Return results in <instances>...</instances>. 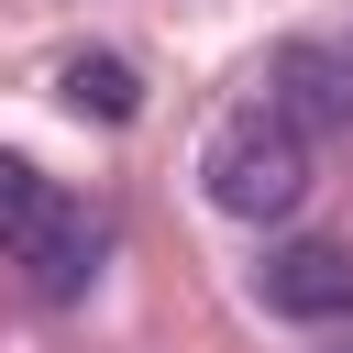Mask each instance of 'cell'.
Masks as SVG:
<instances>
[{
    "label": "cell",
    "mask_w": 353,
    "mask_h": 353,
    "mask_svg": "<svg viewBox=\"0 0 353 353\" xmlns=\"http://www.w3.org/2000/svg\"><path fill=\"white\" fill-rule=\"evenodd\" d=\"M99 254H110V221L77 188H55L33 154H0V265H22L33 298H88Z\"/></svg>",
    "instance_id": "1"
},
{
    "label": "cell",
    "mask_w": 353,
    "mask_h": 353,
    "mask_svg": "<svg viewBox=\"0 0 353 353\" xmlns=\"http://www.w3.org/2000/svg\"><path fill=\"white\" fill-rule=\"evenodd\" d=\"M309 176H320V143L287 121V110H265V99H243L221 132H210V154H199V188H210V210L221 221H298V199H309Z\"/></svg>",
    "instance_id": "2"
},
{
    "label": "cell",
    "mask_w": 353,
    "mask_h": 353,
    "mask_svg": "<svg viewBox=\"0 0 353 353\" xmlns=\"http://www.w3.org/2000/svg\"><path fill=\"white\" fill-rule=\"evenodd\" d=\"M254 298H265L276 320H353V243H331V232H287V243H265Z\"/></svg>",
    "instance_id": "3"
},
{
    "label": "cell",
    "mask_w": 353,
    "mask_h": 353,
    "mask_svg": "<svg viewBox=\"0 0 353 353\" xmlns=\"http://www.w3.org/2000/svg\"><path fill=\"white\" fill-rule=\"evenodd\" d=\"M265 110H287L309 143L342 132V121H353V66H342V44H287L276 77H265Z\"/></svg>",
    "instance_id": "4"
},
{
    "label": "cell",
    "mask_w": 353,
    "mask_h": 353,
    "mask_svg": "<svg viewBox=\"0 0 353 353\" xmlns=\"http://www.w3.org/2000/svg\"><path fill=\"white\" fill-rule=\"evenodd\" d=\"M66 110L132 121V110H143V77H132V55H66Z\"/></svg>",
    "instance_id": "5"
},
{
    "label": "cell",
    "mask_w": 353,
    "mask_h": 353,
    "mask_svg": "<svg viewBox=\"0 0 353 353\" xmlns=\"http://www.w3.org/2000/svg\"><path fill=\"white\" fill-rule=\"evenodd\" d=\"M342 66H353V33H342Z\"/></svg>",
    "instance_id": "6"
}]
</instances>
